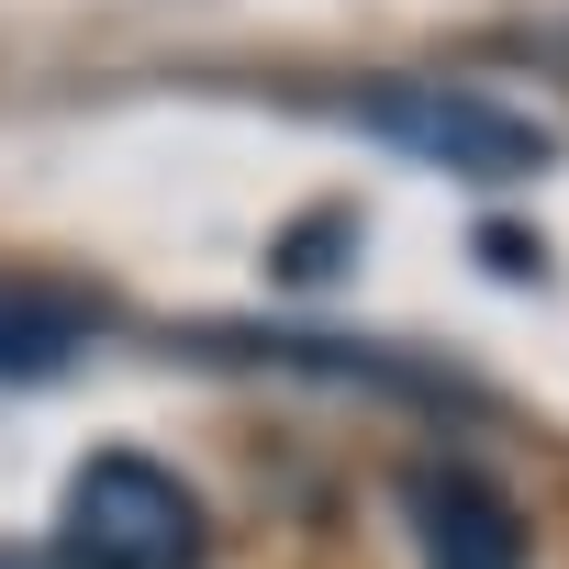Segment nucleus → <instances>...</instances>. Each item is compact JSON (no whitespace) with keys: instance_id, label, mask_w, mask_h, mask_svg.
<instances>
[{"instance_id":"f257e3e1","label":"nucleus","mask_w":569,"mask_h":569,"mask_svg":"<svg viewBox=\"0 0 569 569\" xmlns=\"http://www.w3.org/2000/svg\"><path fill=\"white\" fill-rule=\"evenodd\" d=\"M358 134H380L391 157H425V168H447V179H491V190H513V179H536V168H558V134L536 123V112H513V101H491V90H458V79H347V90H325Z\"/></svg>"},{"instance_id":"f03ea898","label":"nucleus","mask_w":569,"mask_h":569,"mask_svg":"<svg viewBox=\"0 0 569 569\" xmlns=\"http://www.w3.org/2000/svg\"><path fill=\"white\" fill-rule=\"evenodd\" d=\"M57 558L68 569H201L212 558V513L157 447H90L68 469Z\"/></svg>"},{"instance_id":"7ed1b4c3","label":"nucleus","mask_w":569,"mask_h":569,"mask_svg":"<svg viewBox=\"0 0 569 569\" xmlns=\"http://www.w3.org/2000/svg\"><path fill=\"white\" fill-rule=\"evenodd\" d=\"M402 536H413L425 569H536L525 502L469 458H413L402 469Z\"/></svg>"},{"instance_id":"20e7f679","label":"nucleus","mask_w":569,"mask_h":569,"mask_svg":"<svg viewBox=\"0 0 569 569\" xmlns=\"http://www.w3.org/2000/svg\"><path fill=\"white\" fill-rule=\"evenodd\" d=\"M90 358V313L68 291H46V279L0 268V391H46Z\"/></svg>"},{"instance_id":"39448f33","label":"nucleus","mask_w":569,"mask_h":569,"mask_svg":"<svg viewBox=\"0 0 569 569\" xmlns=\"http://www.w3.org/2000/svg\"><path fill=\"white\" fill-rule=\"evenodd\" d=\"M212 358H257V369H302V380H336V391H380V402L447 391L436 369H413V358H391V347H336V336H223Z\"/></svg>"},{"instance_id":"423d86ee","label":"nucleus","mask_w":569,"mask_h":569,"mask_svg":"<svg viewBox=\"0 0 569 569\" xmlns=\"http://www.w3.org/2000/svg\"><path fill=\"white\" fill-rule=\"evenodd\" d=\"M0 569H68L57 547H23V536H0Z\"/></svg>"}]
</instances>
